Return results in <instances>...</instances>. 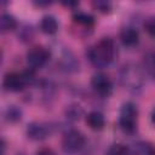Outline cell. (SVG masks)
<instances>
[{
    "mask_svg": "<svg viewBox=\"0 0 155 155\" xmlns=\"http://www.w3.org/2000/svg\"><path fill=\"white\" fill-rule=\"evenodd\" d=\"M34 81V73L31 69L17 73H8L4 78V87L10 92H19L27 85H30Z\"/></svg>",
    "mask_w": 155,
    "mask_h": 155,
    "instance_id": "2",
    "label": "cell"
},
{
    "mask_svg": "<svg viewBox=\"0 0 155 155\" xmlns=\"http://www.w3.org/2000/svg\"><path fill=\"white\" fill-rule=\"evenodd\" d=\"M145 68L155 80V53H150L145 58Z\"/></svg>",
    "mask_w": 155,
    "mask_h": 155,
    "instance_id": "17",
    "label": "cell"
},
{
    "mask_svg": "<svg viewBox=\"0 0 155 155\" xmlns=\"http://www.w3.org/2000/svg\"><path fill=\"white\" fill-rule=\"evenodd\" d=\"M120 40L127 47L136 46L139 41V33L132 27H126L120 31Z\"/></svg>",
    "mask_w": 155,
    "mask_h": 155,
    "instance_id": "9",
    "label": "cell"
},
{
    "mask_svg": "<svg viewBox=\"0 0 155 155\" xmlns=\"http://www.w3.org/2000/svg\"><path fill=\"white\" fill-rule=\"evenodd\" d=\"M116 47L111 39L104 38L99 40L96 45L88 48L87 56L90 62L96 68H105L108 67L115 58Z\"/></svg>",
    "mask_w": 155,
    "mask_h": 155,
    "instance_id": "1",
    "label": "cell"
},
{
    "mask_svg": "<svg viewBox=\"0 0 155 155\" xmlns=\"http://www.w3.org/2000/svg\"><path fill=\"white\" fill-rule=\"evenodd\" d=\"M51 2H42V1H39V2H36V5L38 6H48Z\"/></svg>",
    "mask_w": 155,
    "mask_h": 155,
    "instance_id": "22",
    "label": "cell"
},
{
    "mask_svg": "<svg viewBox=\"0 0 155 155\" xmlns=\"http://www.w3.org/2000/svg\"><path fill=\"white\" fill-rule=\"evenodd\" d=\"M145 28H147V30H148V33H149L150 35L155 36V18L148 21L147 24H145Z\"/></svg>",
    "mask_w": 155,
    "mask_h": 155,
    "instance_id": "19",
    "label": "cell"
},
{
    "mask_svg": "<svg viewBox=\"0 0 155 155\" xmlns=\"http://www.w3.org/2000/svg\"><path fill=\"white\" fill-rule=\"evenodd\" d=\"M151 122L155 125V109L151 111Z\"/></svg>",
    "mask_w": 155,
    "mask_h": 155,
    "instance_id": "23",
    "label": "cell"
},
{
    "mask_svg": "<svg viewBox=\"0 0 155 155\" xmlns=\"http://www.w3.org/2000/svg\"><path fill=\"white\" fill-rule=\"evenodd\" d=\"M22 117V111L16 105H10L5 111V119L8 122H17Z\"/></svg>",
    "mask_w": 155,
    "mask_h": 155,
    "instance_id": "14",
    "label": "cell"
},
{
    "mask_svg": "<svg viewBox=\"0 0 155 155\" xmlns=\"http://www.w3.org/2000/svg\"><path fill=\"white\" fill-rule=\"evenodd\" d=\"M40 29L47 35H52L58 30V22L53 16H45L40 22Z\"/></svg>",
    "mask_w": 155,
    "mask_h": 155,
    "instance_id": "11",
    "label": "cell"
},
{
    "mask_svg": "<svg viewBox=\"0 0 155 155\" xmlns=\"http://www.w3.org/2000/svg\"><path fill=\"white\" fill-rule=\"evenodd\" d=\"M137 117H138L137 105L132 102H126L125 104H122L120 110V116H119L120 128L125 133L134 132L137 127Z\"/></svg>",
    "mask_w": 155,
    "mask_h": 155,
    "instance_id": "4",
    "label": "cell"
},
{
    "mask_svg": "<svg viewBox=\"0 0 155 155\" xmlns=\"http://www.w3.org/2000/svg\"><path fill=\"white\" fill-rule=\"evenodd\" d=\"M78 107H79V105H78ZM78 107H76V105L69 107V109H68V111H67V115H68L69 119H74V120H78V119H79V115L81 114V109L78 108Z\"/></svg>",
    "mask_w": 155,
    "mask_h": 155,
    "instance_id": "18",
    "label": "cell"
},
{
    "mask_svg": "<svg viewBox=\"0 0 155 155\" xmlns=\"http://www.w3.org/2000/svg\"><path fill=\"white\" fill-rule=\"evenodd\" d=\"M91 87L101 97H108L113 91V84L110 79L103 73H97L92 76Z\"/></svg>",
    "mask_w": 155,
    "mask_h": 155,
    "instance_id": "7",
    "label": "cell"
},
{
    "mask_svg": "<svg viewBox=\"0 0 155 155\" xmlns=\"http://www.w3.org/2000/svg\"><path fill=\"white\" fill-rule=\"evenodd\" d=\"M73 19L76 24L79 25H82V27H92L93 23H94V19L91 15L86 13V12H81V11H78L73 15Z\"/></svg>",
    "mask_w": 155,
    "mask_h": 155,
    "instance_id": "13",
    "label": "cell"
},
{
    "mask_svg": "<svg viewBox=\"0 0 155 155\" xmlns=\"http://www.w3.org/2000/svg\"><path fill=\"white\" fill-rule=\"evenodd\" d=\"M120 81L121 84L132 91H136L143 86L144 75L142 69L136 64H127L121 69L120 73Z\"/></svg>",
    "mask_w": 155,
    "mask_h": 155,
    "instance_id": "3",
    "label": "cell"
},
{
    "mask_svg": "<svg viewBox=\"0 0 155 155\" xmlns=\"http://www.w3.org/2000/svg\"><path fill=\"white\" fill-rule=\"evenodd\" d=\"M85 145V137L81 132L76 130L68 131L62 139V149L65 154H76L79 153Z\"/></svg>",
    "mask_w": 155,
    "mask_h": 155,
    "instance_id": "5",
    "label": "cell"
},
{
    "mask_svg": "<svg viewBox=\"0 0 155 155\" xmlns=\"http://www.w3.org/2000/svg\"><path fill=\"white\" fill-rule=\"evenodd\" d=\"M0 28L2 33H8L15 30L17 28L16 18L10 13H2L0 17Z\"/></svg>",
    "mask_w": 155,
    "mask_h": 155,
    "instance_id": "12",
    "label": "cell"
},
{
    "mask_svg": "<svg viewBox=\"0 0 155 155\" xmlns=\"http://www.w3.org/2000/svg\"><path fill=\"white\" fill-rule=\"evenodd\" d=\"M92 5H93V7H94L97 11H99V12H102V13H108V12H110V10H111V4H110L109 1L97 0V1H93Z\"/></svg>",
    "mask_w": 155,
    "mask_h": 155,
    "instance_id": "16",
    "label": "cell"
},
{
    "mask_svg": "<svg viewBox=\"0 0 155 155\" xmlns=\"http://www.w3.org/2000/svg\"><path fill=\"white\" fill-rule=\"evenodd\" d=\"M36 155H56L51 149H47V148H44V149H40Z\"/></svg>",
    "mask_w": 155,
    "mask_h": 155,
    "instance_id": "20",
    "label": "cell"
},
{
    "mask_svg": "<svg viewBox=\"0 0 155 155\" xmlns=\"http://www.w3.org/2000/svg\"><path fill=\"white\" fill-rule=\"evenodd\" d=\"M62 5H64L65 7H75L79 5L78 1H65V2H62Z\"/></svg>",
    "mask_w": 155,
    "mask_h": 155,
    "instance_id": "21",
    "label": "cell"
},
{
    "mask_svg": "<svg viewBox=\"0 0 155 155\" xmlns=\"http://www.w3.org/2000/svg\"><path fill=\"white\" fill-rule=\"evenodd\" d=\"M148 155H155V149H153V148H150V150H149V153H148Z\"/></svg>",
    "mask_w": 155,
    "mask_h": 155,
    "instance_id": "24",
    "label": "cell"
},
{
    "mask_svg": "<svg viewBox=\"0 0 155 155\" xmlns=\"http://www.w3.org/2000/svg\"><path fill=\"white\" fill-rule=\"evenodd\" d=\"M50 134V130L41 122H31L27 127V136L33 140H42Z\"/></svg>",
    "mask_w": 155,
    "mask_h": 155,
    "instance_id": "8",
    "label": "cell"
},
{
    "mask_svg": "<svg viewBox=\"0 0 155 155\" xmlns=\"http://www.w3.org/2000/svg\"><path fill=\"white\" fill-rule=\"evenodd\" d=\"M105 155H128V150L126 147H124L121 144H113L108 149Z\"/></svg>",
    "mask_w": 155,
    "mask_h": 155,
    "instance_id": "15",
    "label": "cell"
},
{
    "mask_svg": "<svg viewBox=\"0 0 155 155\" xmlns=\"http://www.w3.org/2000/svg\"><path fill=\"white\" fill-rule=\"evenodd\" d=\"M50 59V51L42 46L33 47L27 53V63L29 69L35 70L42 68Z\"/></svg>",
    "mask_w": 155,
    "mask_h": 155,
    "instance_id": "6",
    "label": "cell"
},
{
    "mask_svg": "<svg viewBox=\"0 0 155 155\" xmlns=\"http://www.w3.org/2000/svg\"><path fill=\"white\" fill-rule=\"evenodd\" d=\"M86 124L88 125L90 128L94 131H101L105 125L104 115L99 111H91L86 116Z\"/></svg>",
    "mask_w": 155,
    "mask_h": 155,
    "instance_id": "10",
    "label": "cell"
}]
</instances>
